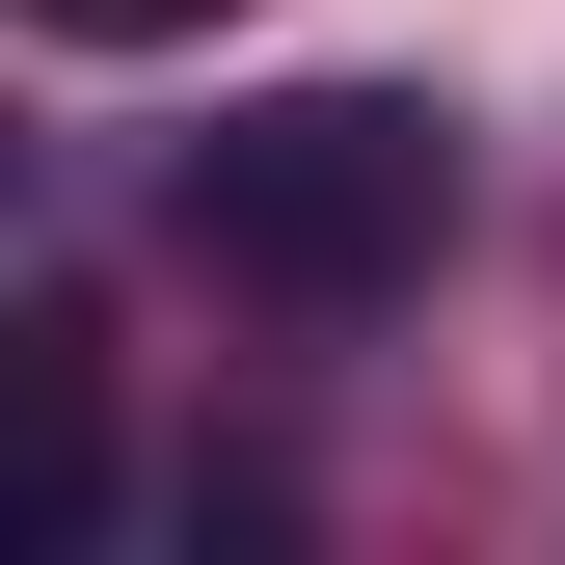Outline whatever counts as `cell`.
Here are the masks:
<instances>
[{
  "label": "cell",
  "mask_w": 565,
  "mask_h": 565,
  "mask_svg": "<svg viewBox=\"0 0 565 565\" xmlns=\"http://www.w3.org/2000/svg\"><path fill=\"white\" fill-rule=\"evenodd\" d=\"M28 28H82V54H162V28H216V0H28Z\"/></svg>",
  "instance_id": "obj_3"
},
{
  "label": "cell",
  "mask_w": 565,
  "mask_h": 565,
  "mask_svg": "<svg viewBox=\"0 0 565 565\" xmlns=\"http://www.w3.org/2000/svg\"><path fill=\"white\" fill-rule=\"evenodd\" d=\"M189 269L269 323H377L404 269L458 243V108H404V82H297V108H216L189 135Z\"/></svg>",
  "instance_id": "obj_1"
},
{
  "label": "cell",
  "mask_w": 565,
  "mask_h": 565,
  "mask_svg": "<svg viewBox=\"0 0 565 565\" xmlns=\"http://www.w3.org/2000/svg\"><path fill=\"white\" fill-rule=\"evenodd\" d=\"M0 377H28V539H82V512H108V377H82V323H28Z\"/></svg>",
  "instance_id": "obj_2"
}]
</instances>
